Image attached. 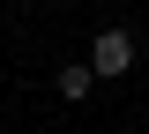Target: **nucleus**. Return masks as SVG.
I'll return each mask as SVG.
<instances>
[{
  "instance_id": "f257e3e1",
  "label": "nucleus",
  "mask_w": 149,
  "mask_h": 134,
  "mask_svg": "<svg viewBox=\"0 0 149 134\" xmlns=\"http://www.w3.org/2000/svg\"><path fill=\"white\" fill-rule=\"evenodd\" d=\"M90 67H97V75H127V67H134V37H127V30H97Z\"/></svg>"
},
{
  "instance_id": "f03ea898",
  "label": "nucleus",
  "mask_w": 149,
  "mask_h": 134,
  "mask_svg": "<svg viewBox=\"0 0 149 134\" xmlns=\"http://www.w3.org/2000/svg\"><path fill=\"white\" fill-rule=\"evenodd\" d=\"M90 90H97V67H90V60H67V67H60V97H74V104H82Z\"/></svg>"
}]
</instances>
